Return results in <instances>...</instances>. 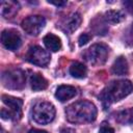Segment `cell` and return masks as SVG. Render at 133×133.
Returning <instances> with one entry per match:
<instances>
[{
	"label": "cell",
	"instance_id": "cell-11",
	"mask_svg": "<svg viewBox=\"0 0 133 133\" xmlns=\"http://www.w3.org/2000/svg\"><path fill=\"white\" fill-rule=\"evenodd\" d=\"M19 10V3L16 1H1V15L4 18H11Z\"/></svg>",
	"mask_w": 133,
	"mask_h": 133
},
{
	"label": "cell",
	"instance_id": "cell-17",
	"mask_svg": "<svg viewBox=\"0 0 133 133\" xmlns=\"http://www.w3.org/2000/svg\"><path fill=\"white\" fill-rule=\"evenodd\" d=\"M116 119L121 124H133V108H129L118 112Z\"/></svg>",
	"mask_w": 133,
	"mask_h": 133
},
{
	"label": "cell",
	"instance_id": "cell-22",
	"mask_svg": "<svg viewBox=\"0 0 133 133\" xmlns=\"http://www.w3.org/2000/svg\"><path fill=\"white\" fill-rule=\"evenodd\" d=\"M48 3H50V4H54V5H56V6H63V5H65L66 4V2L65 1H48Z\"/></svg>",
	"mask_w": 133,
	"mask_h": 133
},
{
	"label": "cell",
	"instance_id": "cell-14",
	"mask_svg": "<svg viewBox=\"0 0 133 133\" xmlns=\"http://www.w3.org/2000/svg\"><path fill=\"white\" fill-rule=\"evenodd\" d=\"M30 85L31 88L35 91L37 90H43L46 89L48 86V81L45 79L44 76H42L41 74L36 73V74H32L30 77Z\"/></svg>",
	"mask_w": 133,
	"mask_h": 133
},
{
	"label": "cell",
	"instance_id": "cell-1",
	"mask_svg": "<svg viewBox=\"0 0 133 133\" xmlns=\"http://www.w3.org/2000/svg\"><path fill=\"white\" fill-rule=\"evenodd\" d=\"M97 107L89 101H78L65 109L66 119L73 124L91 123L97 118Z\"/></svg>",
	"mask_w": 133,
	"mask_h": 133
},
{
	"label": "cell",
	"instance_id": "cell-18",
	"mask_svg": "<svg viewBox=\"0 0 133 133\" xmlns=\"http://www.w3.org/2000/svg\"><path fill=\"white\" fill-rule=\"evenodd\" d=\"M80 23H81V16H80V14H78V12L73 14V15L69 18V20H68V22H66V25H65L66 30L70 31V32L75 31V30L79 27Z\"/></svg>",
	"mask_w": 133,
	"mask_h": 133
},
{
	"label": "cell",
	"instance_id": "cell-12",
	"mask_svg": "<svg viewBox=\"0 0 133 133\" xmlns=\"http://www.w3.org/2000/svg\"><path fill=\"white\" fill-rule=\"evenodd\" d=\"M111 69H112V73L114 75H117V76H123V75L128 74L129 66H128L127 59L124 56H118L114 60Z\"/></svg>",
	"mask_w": 133,
	"mask_h": 133
},
{
	"label": "cell",
	"instance_id": "cell-24",
	"mask_svg": "<svg viewBox=\"0 0 133 133\" xmlns=\"http://www.w3.org/2000/svg\"><path fill=\"white\" fill-rule=\"evenodd\" d=\"M61 133H74V131L71 130V129H66V130H63Z\"/></svg>",
	"mask_w": 133,
	"mask_h": 133
},
{
	"label": "cell",
	"instance_id": "cell-20",
	"mask_svg": "<svg viewBox=\"0 0 133 133\" xmlns=\"http://www.w3.org/2000/svg\"><path fill=\"white\" fill-rule=\"evenodd\" d=\"M99 133H114V129L107 124H103L99 130Z\"/></svg>",
	"mask_w": 133,
	"mask_h": 133
},
{
	"label": "cell",
	"instance_id": "cell-16",
	"mask_svg": "<svg viewBox=\"0 0 133 133\" xmlns=\"http://www.w3.org/2000/svg\"><path fill=\"white\" fill-rule=\"evenodd\" d=\"M70 74L74 77V78H78V79H82L86 76L87 74V69L86 66L78 61H75L71 64L70 66Z\"/></svg>",
	"mask_w": 133,
	"mask_h": 133
},
{
	"label": "cell",
	"instance_id": "cell-25",
	"mask_svg": "<svg viewBox=\"0 0 133 133\" xmlns=\"http://www.w3.org/2000/svg\"><path fill=\"white\" fill-rule=\"evenodd\" d=\"M2 133H6V132H4V130H2Z\"/></svg>",
	"mask_w": 133,
	"mask_h": 133
},
{
	"label": "cell",
	"instance_id": "cell-9",
	"mask_svg": "<svg viewBox=\"0 0 133 133\" xmlns=\"http://www.w3.org/2000/svg\"><path fill=\"white\" fill-rule=\"evenodd\" d=\"M2 102L8 106V110L15 115L16 119L21 118L22 116V105L23 101L19 98H15L12 96L3 95L2 96Z\"/></svg>",
	"mask_w": 133,
	"mask_h": 133
},
{
	"label": "cell",
	"instance_id": "cell-5",
	"mask_svg": "<svg viewBox=\"0 0 133 133\" xmlns=\"http://www.w3.org/2000/svg\"><path fill=\"white\" fill-rule=\"evenodd\" d=\"M108 51L107 46L103 44H95L83 53V57L91 65H102L107 59Z\"/></svg>",
	"mask_w": 133,
	"mask_h": 133
},
{
	"label": "cell",
	"instance_id": "cell-15",
	"mask_svg": "<svg viewBox=\"0 0 133 133\" xmlns=\"http://www.w3.org/2000/svg\"><path fill=\"white\" fill-rule=\"evenodd\" d=\"M125 14L122 10H115V9H110L105 12L104 19L110 23V24H117L121 23L122 21L125 20Z\"/></svg>",
	"mask_w": 133,
	"mask_h": 133
},
{
	"label": "cell",
	"instance_id": "cell-7",
	"mask_svg": "<svg viewBox=\"0 0 133 133\" xmlns=\"http://www.w3.org/2000/svg\"><path fill=\"white\" fill-rule=\"evenodd\" d=\"M22 28L29 35H37L44 29L46 20L42 16H29L22 21Z\"/></svg>",
	"mask_w": 133,
	"mask_h": 133
},
{
	"label": "cell",
	"instance_id": "cell-23",
	"mask_svg": "<svg viewBox=\"0 0 133 133\" xmlns=\"http://www.w3.org/2000/svg\"><path fill=\"white\" fill-rule=\"evenodd\" d=\"M28 133H47V132L44 130H38V129H31Z\"/></svg>",
	"mask_w": 133,
	"mask_h": 133
},
{
	"label": "cell",
	"instance_id": "cell-21",
	"mask_svg": "<svg viewBox=\"0 0 133 133\" xmlns=\"http://www.w3.org/2000/svg\"><path fill=\"white\" fill-rule=\"evenodd\" d=\"M123 4H124L125 8H126L130 14L133 15V0H127V1H124Z\"/></svg>",
	"mask_w": 133,
	"mask_h": 133
},
{
	"label": "cell",
	"instance_id": "cell-6",
	"mask_svg": "<svg viewBox=\"0 0 133 133\" xmlns=\"http://www.w3.org/2000/svg\"><path fill=\"white\" fill-rule=\"evenodd\" d=\"M25 58L28 62H30L34 65L44 68V66L48 65V63L50 62L51 56H50V53L47 50L43 49L42 47L32 46L28 49Z\"/></svg>",
	"mask_w": 133,
	"mask_h": 133
},
{
	"label": "cell",
	"instance_id": "cell-8",
	"mask_svg": "<svg viewBox=\"0 0 133 133\" xmlns=\"http://www.w3.org/2000/svg\"><path fill=\"white\" fill-rule=\"evenodd\" d=\"M1 42H2V45L10 51L18 50L22 44V39L20 37V34L15 29L3 30L1 33Z\"/></svg>",
	"mask_w": 133,
	"mask_h": 133
},
{
	"label": "cell",
	"instance_id": "cell-19",
	"mask_svg": "<svg viewBox=\"0 0 133 133\" xmlns=\"http://www.w3.org/2000/svg\"><path fill=\"white\" fill-rule=\"evenodd\" d=\"M89 39H90V35H89V34H87V33H83V34H81V35L79 36V38H78L79 46H83V45H85L87 42H89Z\"/></svg>",
	"mask_w": 133,
	"mask_h": 133
},
{
	"label": "cell",
	"instance_id": "cell-10",
	"mask_svg": "<svg viewBox=\"0 0 133 133\" xmlns=\"http://www.w3.org/2000/svg\"><path fill=\"white\" fill-rule=\"evenodd\" d=\"M76 94H77V90H76V88L74 86H71V85H60L56 89L55 97L60 102H64V101H68V100L74 98L76 96Z\"/></svg>",
	"mask_w": 133,
	"mask_h": 133
},
{
	"label": "cell",
	"instance_id": "cell-2",
	"mask_svg": "<svg viewBox=\"0 0 133 133\" xmlns=\"http://www.w3.org/2000/svg\"><path fill=\"white\" fill-rule=\"evenodd\" d=\"M133 91V84L129 80H114L108 83V85L101 92V99L104 107L117 102Z\"/></svg>",
	"mask_w": 133,
	"mask_h": 133
},
{
	"label": "cell",
	"instance_id": "cell-4",
	"mask_svg": "<svg viewBox=\"0 0 133 133\" xmlns=\"http://www.w3.org/2000/svg\"><path fill=\"white\" fill-rule=\"evenodd\" d=\"M26 81L25 73L20 69H11L3 72L1 82L3 86L11 89H21L24 87Z\"/></svg>",
	"mask_w": 133,
	"mask_h": 133
},
{
	"label": "cell",
	"instance_id": "cell-3",
	"mask_svg": "<svg viewBox=\"0 0 133 133\" xmlns=\"http://www.w3.org/2000/svg\"><path fill=\"white\" fill-rule=\"evenodd\" d=\"M55 107L50 102H38L36 103L31 111L32 118L37 123L42 125H46L51 123L55 117Z\"/></svg>",
	"mask_w": 133,
	"mask_h": 133
},
{
	"label": "cell",
	"instance_id": "cell-13",
	"mask_svg": "<svg viewBox=\"0 0 133 133\" xmlns=\"http://www.w3.org/2000/svg\"><path fill=\"white\" fill-rule=\"evenodd\" d=\"M43 41H44V44L47 47V49H49L50 51L57 52L61 49L60 38L58 36H56L55 34H53V33H49V34L45 35Z\"/></svg>",
	"mask_w": 133,
	"mask_h": 133
}]
</instances>
